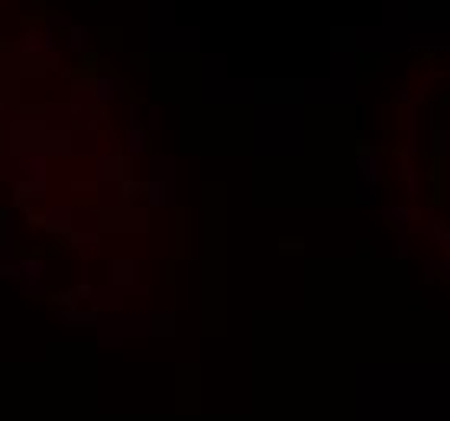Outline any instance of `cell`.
Returning a JSON list of instances; mask_svg holds the SVG:
<instances>
[{
  "label": "cell",
  "mask_w": 450,
  "mask_h": 421,
  "mask_svg": "<svg viewBox=\"0 0 450 421\" xmlns=\"http://www.w3.org/2000/svg\"><path fill=\"white\" fill-rule=\"evenodd\" d=\"M133 262H124V260H117L114 262V266H110V272H114V276H110V282H114V286H130V282H133Z\"/></svg>",
  "instance_id": "cell-2"
},
{
  "label": "cell",
  "mask_w": 450,
  "mask_h": 421,
  "mask_svg": "<svg viewBox=\"0 0 450 421\" xmlns=\"http://www.w3.org/2000/svg\"><path fill=\"white\" fill-rule=\"evenodd\" d=\"M100 175L107 178V182H124V178L130 175V159H124V156L104 159L100 162Z\"/></svg>",
  "instance_id": "cell-1"
}]
</instances>
